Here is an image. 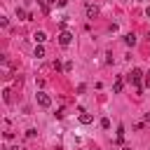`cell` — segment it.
Instances as JSON below:
<instances>
[{"mask_svg": "<svg viewBox=\"0 0 150 150\" xmlns=\"http://www.w3.org/2000/svg\"><path fill=\"white\" fill-rule=\"evenodd\" d=\"M143 75H145V73H143L141 68H131V73H129V77H127V80H129V82L141 91V80H143Z\"/></svg>", "mask_w": 150, "mask_h": 150, "instance_id": "1", "label": "cell"}, {"mask_svg": "<svg viewBox=\"0 0 150 150\" xmlns=\"http://www.w3.org/2000/svg\"><path fill=\"white\" fill-rule=\"evenodd\" d=\"M70 42H73V33H70V30H61V35H59V45H61V47H68Z\"/></svg>", "mask_w": 150, "mask_h": 150, "instance_id": "2", "label": "cell"}, {"mask_svg": "<svg viewBox=\"0 0 150 150\" xmlns=\"http://www.w3.org/2000/svg\"><path fill=\"white\" fill-rule=\"evenodd\" d=\"M38 105H40V108H49V105H52V98H49L45 91H38Z\"/></svg>", "mask_w": 150, "mask_h": 150, "instance_id": "3", "label": "cell"}, {"mask_svg": "<svg viewBox=\"0 0 150 150\" xmlns=\"http://www.w3.org/2000/svg\"><path fill=\"white\" fill-rule=\"evenodd\" d=\"M84 12H87V19H96V16H98V7H96V5H87Z\"/></svg>", "mask_w": 150, "mask_h": 150, "instance_id": "4", "label": "cell"}, {"mask_svg": "<svg viewBox=\"0 0 150 150\" xmlns=\"http://www.w3.org/2000/svg\"><path fill=\"white\" fill-rule=\"evenodd\" d=\"M33 40H35V45H42V42L47 40V33H45V30H35V33H33Z\"/></svg>", "mask_w": 150, "mask_h": 150, "instance_id": "5", "label": "cell"}, {"mask_svg": "<svg viewBox=\"0 0 150 150\" xmlns=\"http://www.w3.org/2000/svg\"><path fill=\"white\" fill-rule=\"evenodd\" d=\"M35 59H45V47L42 45H35V52H33Z\"/></svg>", "mask_w": 150, "mask_h": 150, "instance_id": "6", "label": "cell"}, {"mask_svg": "<svg viewBox=\"0 0 150 150\" xmlns=\"http://www.w3.org/2000/svg\"><path fill=\"white\" fill-rule=\"evenodd\" d=\"M122 87H124V80H122V77H117V80H115V84H112V91H115V94H120V91H122Z\"/></svg>", "mask_w": 150, "mask_h": 150, "instance_id": "7", "label": "cell"}, {"mask_svg": "<svg viewBox=\"0 0 150 150\" xmlns=\"http://www.w3.org/2000/svg\"><path fill=\"white\" fill-rule=\"evenodd\" d=\"M80 122H82V124H91V122H94V117H91L89 112H80Z\"/></svg>", "mask_w": 150, "mask_h": 150, "instance_id": "8", "label": "cell"}, {"mask_svg": "<svg viewBox=\"0 0 150 150\" xmlns=\"http://www.w3.org/2000/svg\"><path fill=\"white\" fill-rule=\"evenodd\" d=\"M124 42H127L129 47H134V45H136V35H134V33H127V35H124Z\"/></svg>", "mask_w": 150, "mask_h": 150, "instance_id": "9", "label": "cell"}, {"mask_svg": "<svg viewBox=\"0 0 150 150\" xmlns=\"http://www.w3.org/2000/svg\"><path fill=\"white\" fill-rule=\"evenodd\" d=\"M63 70L70 73V70H73V61H66V63H63Z\"/></svg>", "mask_w": 150, "mask_h": 150, "instance_id": "10", "label": "cell"}, {"mask_svg": "<svg viewBox=\"0 0 150 150\" xmlns=\"http://www.w3.org/2000/svg\"><path fill=\"white\" fill-rule=\"evenodd\" d=\"M101 127H103V129H110V120L103 117V120H101Z\"/></svg>", "mask_w": 150, "mask_h": 150, "instance_id": "11", "label": "cell"}, {"mask_svg": "<svg viewBox=\"0 0 150 150\" xmlns=\"http://www.w3.org/2000/svg\"><path fill=\"white\" fill-rule=\"evenodd\" d=\"M143 87H150V73L143 75Z\"/></svg>", "mask_w": 150, "mask_h": 150, "instance_id": "12", "label": "cell"}, {"mask_svg": "<svg viewBox=\"0 0 150 150\" xmlns=\"http://www.w3.org/2000/svg\"><path fill=\"white\" fill-rule=\"evenodd\" d=\"M0 26H2V28H7V26H9V21H7V16H0Z\"/></svg>", "mask_w": 150, "mask_h": 150, "instance_id": "13", "label": "cell"}, {"mask_svg": "<svg viewBox=\"0 0 150 150\" xmlns=\"http://www.w3.org/2000/svg\"><path fill=\"white\" fill-rule=\"evenodd\" d=\"M38 2H40V7H42V9H45V12H47V9H49V5H47V0H38Z\"/></svg>", "mask_w": 150, "mask_h": 150, "instance_id": "14", "label": "cell"}, {"mask_svg": "<svg viewBox=\"0 0 150 150\" xmlns=\"http://www.w3.org/2000/svg\"><path fill=\"white\" fill-rule=\"evenodd\" d=\"M66 2H68V0H56L54 5H56V7H66Z\"/></svg>", "mask_w": 150, "mask_h": 150, "instance_id": "15", "label": "cell"}, {"mask_svg": "<svg viewBox=\"0 0 150 150\" xmlns=\"http://www.w3.org/2000/svg\"><path fill=\"white\" fill-rule=\"evenodd\" d=\"M145 124L150 127V112H145Z\"/></svg>", "mask_w": 150, "mask_h": 150, "instance_id": "16", "label": "cell"}, {"mask_svg": "<svg viewBox=\"0 0 150 150\" xmlns=\"http://www.w3.org/2000/svg\"><path fill=\"white\" fill-rule=\"evenodd\" d=\"M145 16H148V19H150V7H148V9H145Z\"/></svg>", "mask_w": 150, "mask_h": 150, "instance_id": "17", "label": "cell"}, {"mask_svg": "<svg viewBox=\"0 0 150 150\" xmlns=\"http://www.w3.org/2000/svg\"><path fill=\"white\" fill-rule=\"evenodd\" d=\"M0 150H9V148H7V145H0Z\"/></svg>", "mask_w": 150, "mask_h": 150, "instance_id": "18", "label": "cell"}, {"mask_svg": "<svg viewBox=\"0 0 150 150\" xmlns=\"http://www.w3.org/2000/svg\"><path fill=\"white\" fill-rule=\"evenodd\" d=\"M12 150H23V148H19V145H16V148H12Z\"/></svg>", "mask_w": 150, "mask_h": 150, "instance_id": "19", "label": "cell"}, {"mask_svg": "<svg viewBox=\"0 0 150 150\" xmlns=\"http://www.w3.org/2000/svg\"><path fill=\"white\" fill-rule=\"evenodd\" d=\"M148 42H150V33H148Z\"/></svg>", "mask_w": 150, "mask_h": 150, "instance_id": "20", "label": "cell"}, {"mask_svg": "<svg viewBox=\"0 0 150 150\" xmlns=\"http://www.w3.org/2000/svg\"><path fill=\"white\" fill-rule=\"evenodd\" d=\"M124 150H131V148H124Z\"/></svg>", "mask_w": 150, "mask_h": 150, "instance_id": "21", "label": "cell"}]
</instances>
